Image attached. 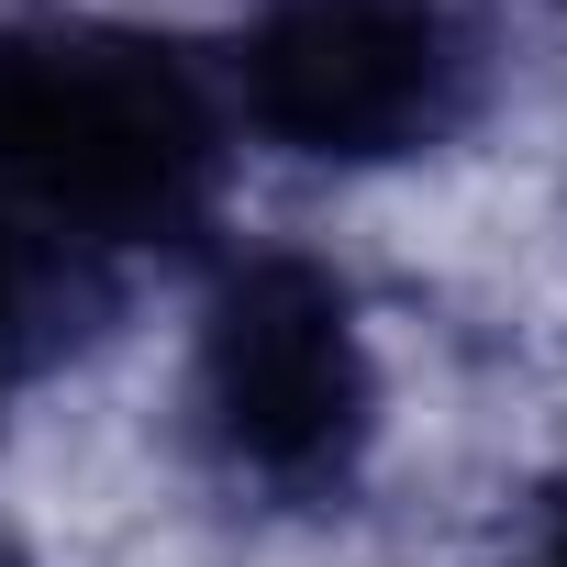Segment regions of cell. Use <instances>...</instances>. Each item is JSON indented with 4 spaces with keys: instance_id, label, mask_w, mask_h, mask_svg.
Returning a JSON list of instances; mask_svg holds the SVG:
<instances>
[{
    "instance_id": "obj_2",
    "label": "cell",
    "mask_w": 567,
    "mask_h": 567,
    "mask_svg": "<svg viewBox=\"0 0 567 567\" xmlns=\"http://www.w3.org/2000/svg\"><path fill=\"white\" fill-rule=\"evenodd\" d=\"M467 23L456 0H256L234 101L267 145L379 167L423 156L467 112Z\"/></svg>"
},
{
    "instance_id": "obj_3",
    "label": "cell",
    "mask_w": 567,
    "mask_h": 567,
    "mask_svg": "<svg viewBox=\"0 0 567 567\" xmlns=\"http://www.w3.org/2000/svg\"><path fill=\"white\" fill-rule=\"evenodd\" d=\"M545 567H567V523H556V545H545Z\"/></svg>"
},
{
    "instance_id": "obj_1",
    "label": "cell",
    "mask_w": 567,
    "mask_h": 567,
    "mask_svg": "<svg viewBox=\"0 0 567 567\" xmlns=\"http://www.w3.org/2000/svg\"><path fill=\"white\" fill-rule=\"evenodd\" d=\"M200 434L234 478L323 501L379 434V379L346 290L312 256H256L200 323Z\"/></svg>"
}]
</instances>
